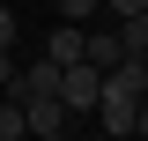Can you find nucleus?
Returning a JSON list of instances; mask_svg holds the SVG:
<instances>
[{
	"label": "nucleus",
	"instance_id": "nucleus-1",
	"mask_svg": "<svg viewBox=\"0 0 148 141\" xmlns=\"http://www.w3.org/2000/svg\"><path fill=\"white\" fill-rule=\"evenodd\" d=\"M96 89H104V67H96V59H67V67H59V104H67L74 119L96 111Z\"/></svg>",
	"mask_w": 148,
	"mask_h": 141
},
{
	"label": "nucleus",
	"instance_id": "nucleus-2",
	"mask_svg": "<svg viewBox=\"0 0 148 141\" xmlns=\"http://www.w3.org/2000/svg\"><path fill=\"white\" fill-rule=\"evenodd\" d=\"M22 119H30V134H45V141L74 134V111L59 104V97H22Z\"/></svg>",
	"mask_w": 148,
	"mask_h": 141
},
{
	"label": "nucleus",
	"instance_id": "nucleus-3",
	"mask_svg": "<svg viewBox=\"0 0 148 141\" xmlns=\"http://www.w3.org/2000/svg\"><path fill=\"white\" fill-rule=\"evenodd\" d=\"M30 134V119H22V97H8L0 89V141H22Z\"/></svg>",
	"mask_w": 148,
	"mask_h": 141
},
{
	"label": "nucleus",
	"instance_id": "nucleus-4",
	"mask_svg": "<svg viewBox=\"0 0 148 141\" xmlns=\"http://www.w3.org/2000/svg\"><path fill=\"white\" fill-rule=\"evenodd\" d=\"M45 52H52L59 67H67V59H82V22H59V30H52V45H45Z\"/></svg>",
	"mask_w": 148,
	"mask_h": 141
},
{
	"label": "nucleus",
	"instance_id": "nucleus-5",
	"mask_svg": "<svg viewBox=\"0 0 148 141\" xmlns=\"http://www.w3.org/2000/svg\"><path fill=\"white\" fill-rule=\"evenodd\" d=\"M119 37H126V52H148V8L141 15H119Z\"/></svg>",
	"mask_w": 148,
	"mask_h": 141
},
{
	"label": "nucleus",
	"instance_id": "nucleus-6",
	"mask_svg": "<svg viewBox=\"0 0 148 141\" xmlns=\"http://www.w3.org/2000/svg\"><path fill=\"white\" fill-rule=\"evenodd\" d=\"M52 8H59V22H96L104 15V0H52Z\"/></svg>",
	"mask_w": 148,
	"mask_h": 141
},
{
	"label": "nucleus",
	"instance_id": "nucleus-7",
	"mask_svg": "<svg viewBox=\"0 0 148 141\" xmlns=\"http://www.w3.org/2000/svg\"><path fill=\"white\" fill-rule=\"evenodd\" d=\"M15 30H22L15 22V0H0V52H15Z\"/></svg>",
	"mask_w": 148,
	"mask_h": 141
},
{
	"label": "nucleus",
	"instance_id": "nucleus-8",
	"mask_svg": "<svg viewBox=\"0 0 148 141\" xmlns=\"http://www.w3.org/2000/svg\"><path fill=\"white\" fill-rule=\"evenodd\" d=\"M141 8H148V0H104V15H111V22H119V15H141Z\"/></svg>",
	"mask_w": 148,
	"mask_h": 141
},
{
	"label": "nucleus",
	"instance_id": "nucleus-9",
	"mask_svg": "<svg viewBox=\"0 0 148 141\" xmlns=\"http://www.w3.org/2000/svg\"><path fill=\"white\" fill-rule=\"evenodd\" d=\"M8 82H15V52H0V89H8Z\"/></svg>",
	"mask_w": 148,
	"mask_h": 141
},
{
	"label": "nucleus",
	"instance_id": "nucleus-10",
	"mask_svg": "<svg viewBox=\"0 0 148 141\" xmlns=\"http://www.w3.org/2000/svg\"><path fill=\"white\" fill-rule=\"evenodd\" d=\"M133 134H141V141H148V97H141V111H133Z\"/></svg>",
	"mask_w": 148,
	"mask_h": 141
}]
</instances>
